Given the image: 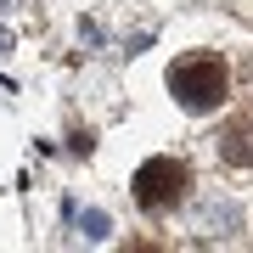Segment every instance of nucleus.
Masks as SVG:
<instances>
[{
	"mask_svg": "<svg viewBox=\"0 0 253 253\" xmlns=\"http://www.w3.org/2000/svg\"><path fill=\"white\" fill-rule=\"evenodd\" d=\"M169 96L180 101L186 113H214L219 101L231 96V68L219 62V56H180V62L169 68Z\"/></svg>",
	"mask_w": 253,
	"mask_h": 253,
	"instance_id": "1",
	"label": "nucleus"
},
{
	"mask_svg": "<svg viewBox=\"0 0 253 253\" xmlns=\"http://www.w3.org/2000/svg\"><path fill=\"white\" fill-rule=\"evenodd\" d=\"M186 186H191V174L180 158H146L135 169V180H129V197H135L141 214H163V208H174L186 197Z\"/></svg>",
	"mask_w": 253,
	"mask_h": 253,
	"instance_id": "2",
	"label": "nucleus"
},
{
	"mask_svg": "<svg viewBox=\"0 0 253 253\" xmlns=\"http://www.w3.org/2000/svg\"><path fill=\"white\" fill-rule=\"evenodd\" d=\"M219 158L231 169H253V118H236L219 129Z\"/></svg>",
	"mask_w": 253,
	"mask_h": 253,
	"instance_id": "3",
	"label": "nucleus"
},
{
	"mask_svg": "<svg viewBox=\"0 0 253 253\" xmlns=\"http://www.w3.org/2000/svg\"><path fill=\"white\" fill-rule=\"evenodd\" d=\"M107 231H113V219H107V214H84V236H96V242H101Z\"/></svg>",
	"mask_w": 253,
	"mask_h": 253,
	"instance_id": "4",
	"label": "nucleus"
}]
</instances>
